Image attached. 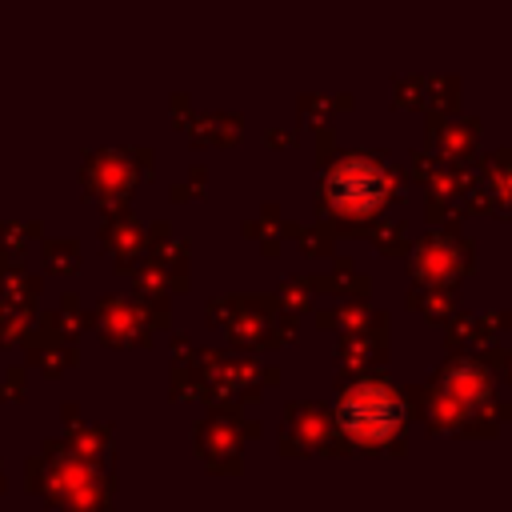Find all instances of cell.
I'll use <instances>...</instances> for the list:
<instances>
[{
    "instance_id": "6da1fadb",
    "label": "cell",
    "mask_w": 512,
    "mask_h": 512,
    "mask_svg": "<svg viewBox=\"0 0 512 512\" xmlns=\"http://www.w3.org/2000/svg\"><path fill=\"white\" fill-rule=\"evenodd\" d=\"M340 424L356 440H388L404 424V404L388 388L364 384L340 400Z\"/></svg>"
},
{
    "instance_id": "7a4b0ae2",
    "label": "cell",
    "mask_w": 512,
    "mask_h": 512,
    "mask_svg": "<svg viewBox=\"0 0 512 512\" xmlns=\"http://www.w3.org/2000/svg\"><path fill=\"white\" fill-rule=\"evenodd\" d=\"M328 196L344 212H372L384 200V172L368 160H344L328 176Z\"/></svg>"
}]
</instances>
